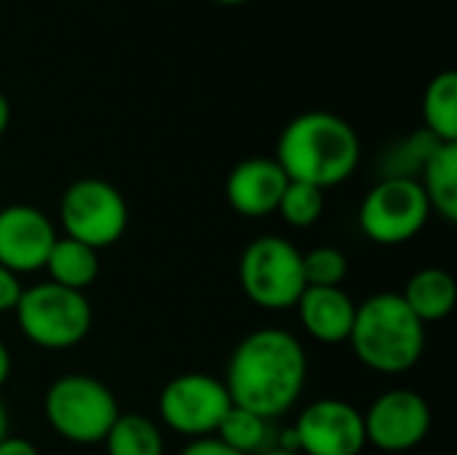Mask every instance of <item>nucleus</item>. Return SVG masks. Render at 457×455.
Instances as JSON below:
<instances>
[{"label":"nucleus","mask_w":457,"mask_h":455,"mask_svg":"<svg viewBox=\"0 0 457 455\" xmlns=\"http://www.w3.org/2000/svg\"><path fill=\"white\" fill-rule=\"evenodd\" d=\"M214 437L220 442H225L228 448H233L236 453L244 455H260L276 445L273 421H265V418H260L249 410H241L236 405L228 410V416L222 418Z\"/></svg>","instance_id":"obj_21"},{"label":"nucleus","mask_w":457,"mask_h":455,"mask_svg":"<svg viewBox=\"0 0 457 455\" xmlns=\"http://www.w3.org/2000/svg\"><path fill=\"white\" fill-rule=\"evenodd\" d=\"M233 408L225 383L206 373H182L171 378L158 397V416L166 429L187 437H214Z\"/></svg>","instance_id":"obj_9"},{"label":"nucleus","mask_w":457,"mask_h":455,"mask_svg":"<svg viewBox=\"0 0 457 455\" xmlns=\"http://www.w3.org/2000/svg\"><path fill=\"white\" fill-rule=\"evenodd\" d=\"M179 455H244L236 453L233 448H228L225 442H220L217 437H201V440H190L187 448Z\"/></svg>","instance_id":"obj_25"},{"label":"nucleus","mask_w":457,"mask_h":455,"mask_svg":"<svg viewBox=\"0 0 457 455\" xmlns=\"http://www.w3.org/2000/svg\"><path fill=\"white\" fill-rule=\"evenodd\" d=\"M43 271L48 274V282L64 290L86 292L99 276V252L75 239L59 236L48 252Z\"/></svg>","instance_id":"obj_16"},{"label":"nucleus","mask_w":457,"mask_h":455,"mask_svg":"<svg viewBox=\"0 0 457 455\" xmlns=\"http://www.w3.org/2000/svg\"><path fill=\"white\" fill-rule=\"evenodd\" d=\"M348 343L367 370L404 375L423 359L426 324L407 308L399 292H378L356 303Z\"/></svg>","instance_id":"obj_3"},{"label":"nucleus","mask_w":457,"mask_h":455,"mask_svg":"<svg viewBox=\"0 0 457 455\" xmlns=\"http://www.w3.org/2000/svg\"><path fill=\"white\" fill-rule=\"evenodd\" d=\"M399 295L423 324H436V322L447 319L455 308V276L445 268H423L407 279V284Z\"/></svg>","instance_id":"obj_15"},{"label":"nucleus","mask_w":457,"mask_h":455,"mask_svg":"<svg viewBox=\"0 0 457 455\" xmlns=\"http://www.w3.org/2000/svg\"><path fill=\"white\" fill-rule=\"evenodd\" d=\"M48 426L72 445H99L120 416L118 400L102 381L80 373L56 378L43 394Z\"/></svg>","instance_id":"obj_5"},{"label":"nucleus","mask_w":457,"mask_h":455,"mask_svg":"<svg viewBox=\"0 0 457 455\" xmlns=\"http://www.w3.org/2000/svg\"><path fill=\"white\" fill-rule=\"evenodd\" d=\"M238 284L262 311H289L305 292L303 252L284 236L268 233L249 241L238 260Z\"/></svg>","instance_id":"obj_6"},{"label":"nucleus","mask_w":457,"mask_h":455,"mask_svg":"<svg viewBox=\"0 0 457 455\" xmlns=\"http://www.w3.org/2000/svg\"><path fill=\"white\" fill-rule=\"evenodd\" d=\"M107 455H163V434L155 421L137 413H120L102 440Z\"/></svg>","instance_id":"obj_20"},{"label":"nucleus","mask_w":457,"mask_h":455,"mask_svg":"<svg viewBox=\"0 0 457 455\" xmlns=\"http://www.w3.org/2000/svg\"><path fill=\"white\" fill-rule=\"evenodd\" d=\"M295 311L300 327L313 341L335 346L345 343L353 330L356 300L343 287H305Z\"/></svg>","instance_id":"obj_14"},{"label":"nucleus","mask_w":457,"mask_h":455,"mask_svg":"<svg viewBox=\"0 0 457 455\" xmlns=\"http://www.w3.org/2000/svg\"><path fill=\"white\" fill-rule=\"evenodd\" d=\"M214 3H220V5H241L246 0H214Z\"/></svg>","instance_id":"obj_31"},{"label":"nucleus","mask_w":457,"mask_h":455,"mask_svg":"<svg viewBox=\"0 0 457 455\" xmlns=\"http://www.w3.org/2000/svg\"><path fill=\"white\" fill-rule=\"evenodd\" d=\"M8 123H11V102L5 94H0V137L5 134Z\"/></svg>","instance_id":"obj_28"},{"label":"nucleus","mask_w":457,"mask_h":455,"mask_svg":"<svg viewBox=\"0 0 457 455\" xmlns=\"http://www.w3.org/2000/svg\"><path fill=\"white\" fill-rule=\"evenodd\" d=\"M367 445L383 453L415 451L431 432V408L412 389H391L380 394L364 413Z\"/></svg>","instance_id":"obj_11"},{"label":"nucleus","mask_w":457,"mask_h":455,"mask_svg":"<svg viewBox=\"0 0 457 455\" xmlns=\"http://www.w3.org/2000/svg\"><path fill=\"white\" fill-rule=\"evenodd\" d=\"M289 185V177L276 164V158L254 156L233 166L225 182V196L233 212L241 217L260 220L278 209V201Z\"/></svg>","instance_id":"obj_13"},{"label":"nucleus","mask_w":457,"mask_h":455,"mask_svg":"<svg viewBox=\"0 0 457 455\" xmlns=\"http://www.w3.org/2000/svg\"><path fill=\"white\" fill-rule=\"evenodd\" d=\"M359 161L361 139L356 129L329 110L300 113L284 126L276 145V164L284 174L321 190L351 180Z\"/></svg>","instance_id":"obj_2"},{"label":"nucleus","mask_w":457,"mask_h":455,"mask_svg":"<svg viewBox=\"0 0 457 455\" xmlns=\"http://www.w3.org/2000/svg\"><path fill=\"white\" fill-rule=\"evenodd\" d=\"M13 316L19 333L43 351H70L94 327V308L86 292L64 290L54 282L24 287Z\"/></svg>","instance_id":"obj_4"},{"label":"nucleus","mask_w":457,"mask_h":455,"mask_svg":"<svg viewBox=\"0 0 457 455\" xmlns=\"http://www.w3.org/2000/svg\"><path fill=\"white\" fill-rule=\"evenodd\" d=\"M324 206H327V196H324L321 188L289 180L276 212L292 228H311V225H316L321 220Z\"/></svg>","instance_id":"obj_22"},{"label":"nucleus","mask_w":457,"mask_h":455,"mask_svg":"<svg viewBox=\"0 0 457 455\" xmlns=\"http://www.w3.org/2000/svg\"><path fill=\"white\" fill-rule=\"evenodd\" d=\"M423 129L439 142H457V72L445 70L431 78L423 94Z\"/></svg>","instance_id":"obj_18"},{"label":"nucleus","mask_w":457,"mask_h":455,"mask_svg":"<svg viewBox=\"0 0 457 455\" xmlns=\"http://www.w3.org/2000/svg\"><path fill=\"white\" fill-rule=\"evenodd\" d=\"M56 239V228L43 209L29 204H8L0 209V265L11 274L43 271Z\"/></svg>","instance_id":"obj_12"},{"label":"nucleus","mask_w":457,"mask_h":455,"mask_svg":"<svg viewBox=\"0 0 457 455\" xmlns=\"http://www.w3.org/2000/svg\"><path fill=\"white\" fill-rule=\"evenodd\" d=\"M431 204L418 180H378L359 206L361 233L380 247H399L420 236L431 217Z\"/></svg>","instance_id":"obj_8"},{"label":"nucleus","mask_w":457,"mask_h":455,"mask_svg":"<svg viewBox=\"0 0 457 455\" xmlns=\"http://www.w3.org/2000/svg\"><path fill=\"white\" fill-rule=\"evenodd\" d=\"M11 367H13L11 351H8V346L0 341V389H3V386H5V381L11 378Z\"/></svg>","instance_id":"obj_27"},{"label":"nucleus","mask_w":457,"mask_h":455,"mask_svg":"<svg viewBox=\"0 0 457 455\" xmlns=\"http://www.w3.org/2000/svg\"><path fill=\"white\" fill-rule=\"evenodd\" d=\"M230 402L265 421H278L300 402L308 383V354L297 335L262 327L238 341L225 370Z\"/></svg>","instance_id":"obj_1"},{"label":"nucleus","mask_w":457,"mask_h":455,"mask_svg":"<svg viewBox=\"0 0 457 455\" xmlns=\"http://www.w3.org/2000/svg\"><path fill=\"white\" fill-rule=\"evenodd\" d=\"M308 287H343L348 276V257L337 247H316L303 255Z\"/></svg>","instance_id":"obj_23"},{"label":"nucleus","mask_w":457,"mask_h":455,"mask_svg":"<svg viewBox=\"0 0 457 455\" xmlns=\"http://www.w3.org/2000/svg\"><path fill=\"white\" fill-rule=\"evenodd\" d=\"M292 432L303 455H361L367 448L361 410L335 397L305 405L297 413Z\"/></svg>","instance_id":"obj_10"},{"label":"nucleus","mask_w":457,"mask_h":455,"mask_svg":"<svg viewBox=\"0 0 457 455\" xmlns=\"http://www.w3.org/2000/svg\"><path fill=\"white\" fill-rule=\"evenodd\" d=\"M442 142L431 137L426 129H418L396 142H391L383 156H380V180L394 177V180H420L423 166L428 164L431 153Z\"/></svg>","instance_id":"obj_19"},{"label":"nucleus","mask_w":457,"mask_h":455,"mask_svg":"<svg viewBox=\"0 0 457 455\" xmlns=\"http://www.w3.org/2000/svg\"><path fill=\"white\" fill-rule=\"evenodd\" d=\"M420 188L445 223L457 220V142H442L420 172Z\"/></svg>","instance_id":"obj_17"},{"label":"nucleus","mask_w":457,"mask_h":455,"mask_svg":"<svg viewBox=\"0 0 457 455\" xmlns=\"http://www.w3.org/2000/svg\"><path fill=\"white\" fill-rule=\"evenodd\" d=\"M21 282L16 274L0 265V314H13L19 298H21Z\"/></svg>","instance_id":"obj_24"},{"label":"nucleus","mask_w":457,"mask_h":455,"mask_svg":"<svg viewBox=\"0 0 457 455\" xmlns=\"http://www.w3.org/2000/svg\"><path fill=\"white\" fill-rule=\"evenodd\" d=\"M8 426H11V418H8V410H5V405L0 400V442L8 437Z\"/></svg>","instance_id":"obj_29"},{"label":"nucleus","mask_w":457,"mask_h":455,"mask_svg":"<svg viewBox=\"0 0 457 455\" xmlns=\"http://www.w3.org/2000/svg\"><path fill=\"white\" fill-rule=\"evenodd\" d=\"M0 455H40V451L29 442V440H24V437H5L3 442H0Z\"/></svg>","instance_id":"obj_26"},{"label":"nucleus","mask_w":457,"mask_h":455,"mask_svg":"<svg viewBox=\"0 0 457 455\" xmlns=\"http://www.w3.org/2000/svg\"><path fill=\"white\" fill-rule=\"evenodd\" d=\"M59 220L67 239L99 252L123 239L129 228V204L112 182L102 177H80L62 193Z\"/></svg>","instance_id":"obj_7"},{"label":"nucleus","mask_w":457,"mask_h":455,"mask_svg":"<svg viewBox=\"0 0 457 455\" xmlns=\"http://www.w3.org/2000/svg\"><path fill=\"white\" fill-rule=\"evenodd\" d=\"M260 455H303V453H297V451H287V448H278V445H273V448H268L265 453H260Z\"/></svg>","instance_id":"obj_30"}]
</instances>
